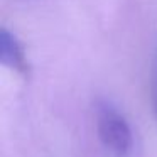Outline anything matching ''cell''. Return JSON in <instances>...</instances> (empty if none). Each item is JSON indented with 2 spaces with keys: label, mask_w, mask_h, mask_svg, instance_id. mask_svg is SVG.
I'll use <instances>...</instances> for the list:
<instances>
[{
  "label": "cell",
  "mask_w": 157,
  "mask_h": 157,
  "mask_svg": "<svg viewBox=\"0 0 157 157\" xmlns=\"http://www.w3.org/2000/svg\"><path fill=\"white\" fill-rule=\"evenodd\" d=\"M95 118L96 132L105 149L117 157L128 155L133 145V133L123 113L110 101L101 100L96 103Z\"/></svg>",
  "instance_id": "6da1fadb"
},
{
  "label": "cell",
  "mask_w": 157,
  "mask_h": 157,
  "mask_svg": "<svg viewBox=\"0 0 157 157\" xmlns=\"http://www.w3.org/2000/svg\"><path fill=\"white\" fill-rule=\"evenodd\" d=\"M0 63L12 71H27V59H25L24 46L5 27L0 29Z\"/></svg>",
  "instance_id": "7a4b0ae2"
}]
</instances>
